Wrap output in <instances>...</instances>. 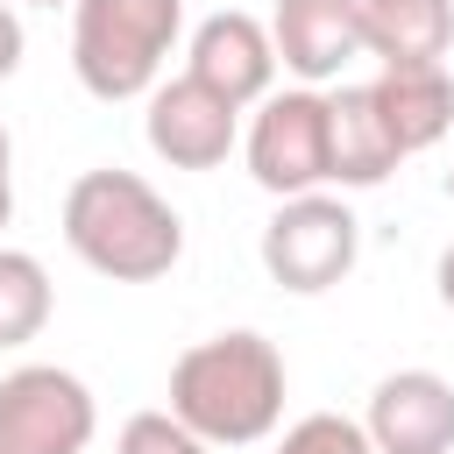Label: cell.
<instances>
[{
    "instance_id": "6da1fadb",
    "label": "cell",
    "mask_w": 454,
    "mask_h": 454,
    "mask_svg": "<svg viewBox=\"0 0 454 454\" xmlns=\"http://www.w3.org/2000/svg\"><path fill=\"white\" fill-rule=\"evenodd\" d=\"M170 411L206 447H255L284 419V355L255 326H227L192 340L170 362Z\"/></svg>"
},
{
    "instance_id": "7a4b0ae2",
    "label": "cell",
    "mask_w": 454,
    "mask_h": 454,
    "mask_svg": "<svg viewBox=\"0 0 454 454\" xmlns=\"http://www.w3.org/2000/svg\"><path fill=\"white\" fill-rule=\"evenodd\" d=\"M64 241H71V255L85 270H99L114 284H156L184 255V220H177V206L149 177L106 163V170L71 177V192H64Z\"/></svg>"
},
{
    "instance_id": "3957f363",
    "label": "cell",
    "mask_w": 454,
    "mask_h": 454,
    "mask_svg": "<svg viewBox=\"0 0 454 454\" xmlns=\"http://www.w3.org/2000/svg\"><path fill=\"white\" fill-rule=\"evenodd\" d=\"M184 35V0H71V71L92 99H142Z\"/></svg>"
},
{
    "instance_id": "277c9868",
    "label": "cell",
    "mask_w": 454,
    "mask_h": 454,
    "mask_svg": "<svg viewBox=\"0 0 454 454\" xmlns=\"http://www.w3.org/2000/svg\"><path fill=\"white\" fill-rule=\"evenodd\" d=\"M355 255H362V220L348 213V199H333L326 184L298 192V199H277V213L262 227L270 284H284L298 298H319L355 270Z\"/></svg>"
},
{
    "instance_id": "5b68a950",
    "label": "cell",
    "mask_w": 454,
    "mask_h": 454,
    "mask_svg": "<svg viewBox=\"0 0 454 454\" xmlns=\"http://www.w3.org/2000/svg\"><path fill=\"white\" fill-rule=\"evenodd\" d=\"M99 433V404L85 376L57 362H21L0 376V454H85Z\"/></svg>"
},
{
    "instance_id": "8992f818",
    "label": "cell",
    "mask_w": 454,
    "mask_h": 454,
    "mask_svg": "<svg viewBox=\"0 0 454 454\" xmlns=\"http://www.w3.org/2000/svg\"><path fill=\"white\" fill-rule=\"evenodd\" d=\"M248 177L270 199H298L326 184V92L319 85H284L255 99V121L241 135Z\"/></svg>"
},
{
    "instance_id": "52a82bcc",
    "label": "cell",
    "mask_w": 454,
    "mask_h": 454,
    "mask_svg": "<svg viewBox=\"0 0 454 454\" xmlns=\"http://www.w3.org/2000/svg\"><path fill=\"white\" fill-rule=\"evenodd\" d=\"M149 114H142V135L149 149L170 163V170H220L241 142V106H227L213 85H199L192 71L177 78H156L149 92Z\"/></svg>"
},
{
    "instance_id": "ba28073f",
    "label": "cell",
    "mask_w": 454,
    "mask_h": 454,
    "mask_svg": "<svg viewBox=\"0 0 454 454\" xmlns=\"http://www.w3.org/2000/svg\"><path fill=\"white\" fill-rule=\"evenodd\" d=\"M184 71L199 85H213L227 106H255L262 92H277V43H270V21L241 14V7H220L192 28L184 43Z\"/></svg>"
},
{
    "instance_id": "9c48e42d",
    "label": "cell",
    "mask_w": 454,
    "mask_h": 454,
    "mask_svg": "<svg viewBox=\"0 0 454 454\" xmlns=\"http://www.w3.org/2000/svg\"><path fill=\"white\" fill-rule=\"evenodd\" d=\"M362 433L376 454H454V383L440 369H397L369 390Z\"/></svg>"
},
{
    "instance_id": "30bf717a",
    "label": "cell",
    "mask_w": 454,
    "mask_h": 454,
    "mask_svg": "<svg viewBox=\"0 0 454 454\" xmlns=\"http://www.w3.org/2000/svg\"><path fill=\"white\" fill-rule=\"evenodd\" d=\"M277 71L298 85H333L362 57V0H277L270 7Z\"/></svg>"
},
{
    "instance_id": "8fae6325",
    "label": "cell",
    "mask_w": 454,
    "mask_h": 454,
    "mask_svg": "<svg viewBox=\"0 0 454 454\" xmlns=\"http://www.w3.org/2000/svg\"><path fill=\"white\" fill-rule=\"evenodd\" d=\"M369 106H376L390 149L419 156L454 128V78H447V64H383L369 78Z\"/></svg>"
},
{
    "instance_id": "7c38bea8",
    "label": "cell",
    "mask_w": 454,
    "mask_h": 454,
    "mask_svg": "<svg viewBox=\"0 0 454 454\" xmlns=\"http://www.w3.org/2000/svg\"><path fill=\"white\" fill-rule=\"evenodd\" d=\"M397 163H404V156L390 149L376 106H369V85H340V92H326V184H340V192H369V184H383Z\"/></svg>"
},
{
    "instance_id": "4fadbf2b",
    "label": "cell",
    "mask_w": 454,
    "mask_h": 454,
    "mask_svg": "<svg viewBox=\"0 0 454 454\" xmlns=\"http://www.w3.org/2000/svg\"><path fill=\"white\" fill-rule=\"evenodd\" d=\"M454 50V0H362V57L440 64Z\"/></svg>"
},
{
    "instance_id": "5bb4252c",
    "label": "cell",
    "mask_w": 454,
    "mask_h": 454,
    "mask_svg": "<svg viewBox=\"0 0 454 454\" xmlns=\"http://www.w3.org/2000/svg\"><path fill=\"white\" fill-rule=\"evenodd\" d=\"M50 305H57V291H50L43 255L0 248V355H7V348H28V340L50 326Z\"/></svg>"
},
{
    "instance_id": "9a60e30c",
    "label": "cell",
    "mask_w": 454,
    "mask_h": 454,
    "mask_svg": "<svg viewBox=\"0 0 454 454\" xmlns=\"http://www.w3.org/2000/svg\"><path fill=\"white\" fill-rule=\"evenodd\" d=\"M277 454H376V447H369L362 419H348V411H305L298 426H284Z\"/></svg>"
},
{
    "instance_id": "2e32d148",
    "label": "cell",
    "mask_w": 454,
    "mask_h": 454,
    "mask_svg": "<svg viewBox=\"0 0 454 454\" xmlns=\"http://www.w3.org/2000/svg\"><path fill=\"white\" fill-rule=\"evenodd\" d=\"M114 454H213L170 404L163 411H135L128 426H121V440H114Z\"/></svg>"
},
{
    "instance_id": "e0dca14e",
    "label": "cell",
    "mask_w": 454,
    "mask_h": 454,
    "mask_svg": "<svg viewBox=\"0 0 454 454\" xmlns=\"http://www.w3.org/2000/svg\"><path fill=\"white\" fill-rule=\"evenodd\" d=\"M21 50H28V35H21V14L0 0V78H14V71H21Z\"/></svg>"
},
{
    "instance_id": "ac0fdd59",
    "label": "cell",
    "mask_w": 454,
    "mask_h": 454,
    "mask_svg": "<svg viewBox=\"0 0 454 454\" xmlns=\"http://www.w3.org/2000/svg\"><path fill=\"white\" fill-rule=\"evenodd\" d=\"M14 220V142H7V128H0V227Z\"/></svg>"
},
{
    "instance_id": "d6986e66",
    "label": "cell",
    "mask_w": 454,
    "mask_h": 454,
    "mask_svg": "<svg viewBox=\"0 0 454 454\" xmlns=\"http://www.w3.org/2000/svg\"><path fill=\"white\" fill-rule=\"evenodd\" d=\"M433 284H440V305L454 312V241H447V255H440V270H433Z\"/></svg>"
},
{
    "instance_id": "ffe728a7",
    "label": "cell",
    "mask_w": 454,
    "mask_h": 454,
    "mask_svg": "<svg viewBox=\"0 0 454 454\" xmlns=\"http://www.w3.org/2000/svg\"><path fill=\"white\" fill-rule=\"evenodd\" d=\"M28 7H71V0H28Z\"/></svg>"
},
{
    "instance_id": "44dd1931",
    "label": "cell",
    "mask_w": 454,
    "mask_h": 454,
    "mask_svg": "<svg viewBox=\"0 0 454 454\" xmlns=\"http://www.w3.org/2000/svg\"><path fill=\"white\" fill-rule=\"evenodd\" d=\"M447 192H454V170H447Z\"/></svg>"
}]
</instances>
